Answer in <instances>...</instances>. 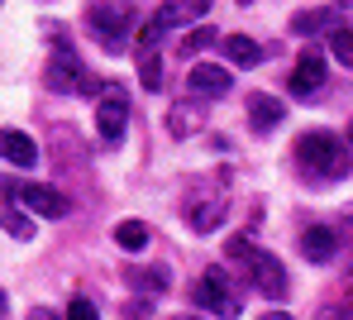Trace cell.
<instances>
[{
    "label": "cell",
    "mask_w": 353,
    "mask_h": 320,
    "mask_svg": "<svg viewBox=\"0 0 353 320\" xmlns=\"http://www.w3.org/2000/svg\"><path fill=\"white\" fill-rule=\"evenodd\" d=\"M296 163L305 177L315 182H339L349 172V143L334 134V129H305L296 139Z\"/></svg>",
    "instance_id": "1"
},
{
    "label": "cell",
    "mask_w": 353,
    "mask_h": 320,
    "mask_svg": "<svg viewBox=\"0 0 353 320\" xmlns=\"http://www.w3.org/2000/svg\"><path fill=\"white\" fill-rule=\"evenodd\" d=\"M230 254L243 258V272H248V282L268 297V301H282L287 297V268L277 263V254H268V249H253L248 239H230Z\"/></svg>",
    "instance_id": "2"
},
{
    "label": "cell",
    "mask_w": 353,
    "mask_h": 320,
    "mask_svg": "<svg viewBox=\"0 0 353 320\" xmlns=\"http://www.w3.org/2000/svg\"><path fill=\"white\" fill-rule=\"evenodd\" d=\"M0 192L10 196L19 210H34V215H48V220L67 215V196L58 187H48V182H0Z\"/></svg>",
    "instance_id": "3"
},
{
    "label": "cell",
    "mask_w": 353,
    "mask_h": 320,
    "mask_svg": "<svg viewBox=\"0 0 353 320\" xmlns=\"http://www.w3.org/2000/svg\"><path fill=\"white\" fill-rule=\"evenodd\" d=\"M124 125H129V91L105 81L101 86V101H96V134L105 143H119L124 139Z\"/></svg>",
    "instance_id": "4"
},
{
    "label": "cell",
    "mask_w": 353,
    "mask_h": 320,
    "mask_svg": "<svg viewBox=\"0 0 353 320\" xmlns=\"http://www.w3.org/2000/svg\"><path fill=\"white\" fill-rule=\"evenodd\" d=\"M225 210H230L225 187H196V192L186 196V225H191L196 234H210V230L225 220Z\"/></svg>",
    "instance_id": "5"
},
{
    "label": "cell",
    "mask_w": 353,
    "mask_h": 320,
    "mask_svg": "<svg viewBox=\"0 0 353 320\" xmlns=\"http://www.w3.org/2000/svg\"><path fill=\"white\" fill-rule=\"evenodd\" d=\"M196 306L210 311V316H220V320L239 316V297H234V287H230V277H225V268H210L196 282Z\"/></svg>",
    "instance_id": "6"
},
{
    "label": "cell",
    "mask_w": 353,
    "mask_h": 320,
    "mask_svg": "<svg viewBox=\"0 0 353 320\" xmlns=\"http://www.w3.org/2000/svg\"><path fill=\"white\" fill-rule=\"evenodd\" d=\"M86 19L96 24V39L105 43V53H119L124 48L119 34H129V5H91Z\"/></svg>",
    "instance_id": "7"
},
{
    "label": "cell",
    "mask_w": 353,
    "mask_h": 320,
    "mask_svg": "<svg viewBox=\"0 0 353 320\" xmlns=\"http://www.w3.org/2000/svg\"><path fill=\"white\" fill-rule=\"evenodd\" d=\"M325 53L320 48H305L301 58H296V67L287 72V86H292V96H315L320 86H325Z\"/></svg>",
    "instance_id": "8"
},
{
    "label": "cell",
    "mask_w": 353,
    "mask_h": 320,
    "mask_svg": "<svg viewBox=\"0 0 353 320\" xmlns=\"http://www.w3.org/2000/svg\"><path fill=\"white\" fill-rule=\"evenodd\" d=\"M86 67H81V58L62 43V48H53V58H48V86L53 91H81L86 86V77H81Z\"/></svg>",
    "instance_id": "9"
},
{
    "label": "cell",
    "mask_w": 353,
    "mask_h": 320,
    "mask_svg": "<svg viewBox=\"0 0 353 320\" xmlns=\"http://www.w3.org/2000/svg\"><path fill=\"white\" fill-rule=\"evenodd\" d=\"M186 86H191V96H225L234 86V72L220 63H196L186 72Z\"/></svg>",
    "instance_id": "10"
},
{
    "label": "cell",
    "mask_w": 353,
    "mask_h": 320,
    "mask_svg": "<svg viewBox=\"0 0 353 320\" xmlns=\"http://www.w3.org/2000/svg\"><path fill=\"white\" fill-rule=\"evenodd\" d=\"M301 254L310 258V263H334V254H339V230L334 225H310L301 234Z\"/></svg>",
    "instance_id": "11"
},
{
    "label": "cell",
    "mask_w": 353,
    "mask_h": 320,
    "mask_svg": "<svg viewBox=\"0 0 353 320\" xmlns=\"http://www.w3.org/2000/svg\"><path fill=\"white\" fill-rule=\"evenodd\" d=\"M0 158L14 163V168H34L39 163V143L24 129H0Z\"/></svg>",
    "instance_id": "12"
},
{
    "label": "cell",
    "mask_w": 353,
    "mask_h": 320,
    "mask_svg": "<svg viewBox=\"0 0 353 320\" xmlns=\"http://www.w3.org/2000/svg\"><path fill=\"white\" fill-rule=\"evenodd\" d=\"M205 0H172V5H158L153 10V24L168 34V29H176V24H191V19H205Z\"/></svg>",
    "instance_id": "13"
},
{
    "label": "cell",
    "mask_w": 353,
    "mask_h": 320,
    "mask_svg": "<svg viewBox=\"0 0 353 320\" xmlns=\"http://www.w3.org/2000/svg\"><path fill=\"white\" fill-rule=\"evenodd\" d=\"M339 5H320V10H296L292 14V34H315V29H325V34H334L339 24Z\"/></svg>",
    "instance_id": "14"
},
{
    "label": "cell",
    "mask_w": 353,
    "mask_h": 320,
    "mask_svg": "<svg viewBox=\"0 0 353 320\" xmlns=\"http://www.w3.org/2000/svg\"><path fill=\"white\" fill-rule=\"evenodd\" d=\"M282 101L277 96H268V91H253L248 96V120H253V129H277L282 125Z\"/></svg>",
    "instance_id": "15"
},
{
    "label": "cell",
    "mask_w": 353,
    "mask_h": 320,
    "mask_svg": "<svg viewBox=\"0 0 353 320\" xmlns=\"http://www.w3.org/2000/svg\"><path fill=\"white\" fill-rule=\"evenodd\" d=\"M201 125H205V110H201V106H172V110H168V134H176V139L196 134Z\"/></svg>",
    "instance_id": "16"
},
{
    "label": "cell",
    "mask_w": 353,
    "mask_h": 320,
    "mask_svg": "<svg viewBox=\"0 0 353 320\" xmlns=\"http://www.w3.org/2000/svg\"><path fill=\"white\" fill-rule=\"evenodd\" d=\"M225 58L234 67H253V63H263V48H258L248 34H230V39H225Z\"/></svg>",
    "instance_id": "17"
},
{
    "label": "cell",
    "mask_w": 353,
    "mask_h": 320,
    "mask_svg": "<svg viewBox=\"0 0 353 320\" xmlns=\"http://www.w3.org/2000/svg\"><path fill=\"white\" fill-rule=\"evenodd\" d=\"M115 244L124 249V254H143V249H148V225H143V220H119Z\"/></svg>",
    "instance_id": "18"
},
{
    "label": "cell",
    "mask_w": 353,
    "mask_h": 320,
    "mask_svg": "<svg viewBox=\"0 0 353 320\" xmlns=\"http://www.w3.org/2000/svg\"><path fill=\"white\" fill-rule=\"evenodd\" d=\"M0 225H5V234H14V239H34V220H29V210H19L14 201L0 206Z\"/></svg>",
    "instance_id": "19"
},
{
    "label": "cell",
    "mask_w": 353,
    "mask_h": 320,
    "mask_svg": "<svg viewBox=\"0 0 353 320\" xmlns=\"http://www.w3.org/2000/svg\"><path fill=\"white\" fill-rule=\"evenodd\" d=\"M139 81H143L148 91L163 86V58H158V48H139Z\"/></svg>",
    "instance_id": "20"
},
{
    "label": "cell",
    "mask_w": 353,
    "mask_h": 320,
    "mask_svg": "<svg viewBox=\"0 0 353 320\" xmlns=\"http://www.w3.org/2000/svg\"><path fill=\"white\" fill-rule=\"evenodd\" d=\"M330 53H334L344 67H353V29L349 24H339V29L330 34Z\"/></svg>",
    "instance_id": "21"
},
{
    "label": "cell",
    "mask_w": 353,
    "mask_h": 320,
    "mask_svg": "<svg viewBox=\"0 0 353 320\" xmlns=\"http://www.w3.org/2000/svg\"><path fill=\"white\" fill-rule=\"evenodd\" d=\"M315 320H353V297H339V301H330L325 311Z\"/></svg>",
    "instance_id": "22"
},
{
    "label": "cell",
    "mask_w": 353,
    "mask_h": 320,
    "mask_svg": "<svg viewBox=\"0 0 353 320\" xmlns=\"http://www.w3.org/2000/svg\"><path fill=\"white\" fill-rule=\"evenodd\" d=\"M62 320H101V316H96V306L86 297H77V301H67V316Z\"/></svg>",
    "instance_id": "23"
},
{
    "label": "cell",
    "mask_w": 353,
    "mask_h": 320,
    "mask_svg": "<svg viewBox=\"0 0 353 320\" xmlns=\"http://www.w3.org/2000/svg\"><path fill=\"white\" fill-rule=\"evenodd\" d=\"M215 43V29H196L186 43H181V53H201V48H210Z\"/></svg>",
    "instance_id": "24"
},
{
    "label": "cell",
    "mask_w": 353,
    "mask_h": 320,
    "mask_svg": "<svg viewBox=\"0 0 353 320\" xmlns=\"http://www.w3.org/2000/svg\"><path fill=\"white\" fill-rule=\"evenodd\" d=\"M124 316H129V320H143V316H153V301H143V297H139V301H129V306H124Z\"/></svg>",
    "instance_id": "25"
},
{
    "label": "cell",
    "mask_w": 353,
    "mask_h": 320,
    "mask_svg": "<svg viewBox=\"0 0 353 320\" xmlns=\"http://www.w3.org/2000/svg\"><path fill=\"white\" fill-rule=\"evenodd\" d=\"M29 320H58V316H53L48 306H34V311H29Z\"/></svg>",
    "instance_id": "26"
},
{
    "label": "cell",
    "mask_w": 353,
    "mask_h": 320,
    "mask_svg": "<svg viewBox=\"0 0 353 320\" xmlns=\"http://www.w3.org/2000/svg\"><path fill=\"white\" fill-rule=\"evenodd\" d=\"M253 320H292L287 311H263V316H253Z\"/></svg>",
    "instance_id": "27"
},
{
    "label": "cell",
    "mask_w": 353,
    "mask_h": 320,
    "mask_svg": "<svg viewBox=\"0 0 353 320\" xmlns=\"http://www.w3.org/2000/svg\"><path fill=\"white\" fill-rule=\"evenodd\" d=\"M344 297H353V272H349V282H344Z\"/></svg>",
    "instance_id": "28"
},
{
    "label": "cell",
    "mask_w": 353,
    "mask_h": 320,
    "mask_svg": "<svg viewBox=\"0 0 353 320\" xmlns=\"http://www.w3.org/2000/svg\"><path fill=\"white\" fill-rule=\"evenodd\" d=\"M172 320H196V316H172Z\"/></svg>",
    "instance_id": "29"
},
{
    "label": "cell",
    "mask_w": 353,
    "mask_h": 320,
    "mask_svg": "<svg viewBox=\"0 0 353 320\" xmlns=\"http://www.w3.org/2000/svg\"><path fill=\"white\" fill-rule=\"evenodd\" d=\"M0 311H5V292H0Z\"/></svg>",
    "instance_id": "30"
},
{
    "label": "cell",
    "mask_w": 353,
    "mask_h": 320,
    "mask_svg": "<svg viewBox=\"0 0 353 320\" xmlns=\"http://www.w3.org/2000/svg\"><path fill=\"white\" fill-rule=\"evenodd\" d=\"M349 134H353V129H349Z\"/></svg>",
    "instance_id": "31"
}]
</instances>
